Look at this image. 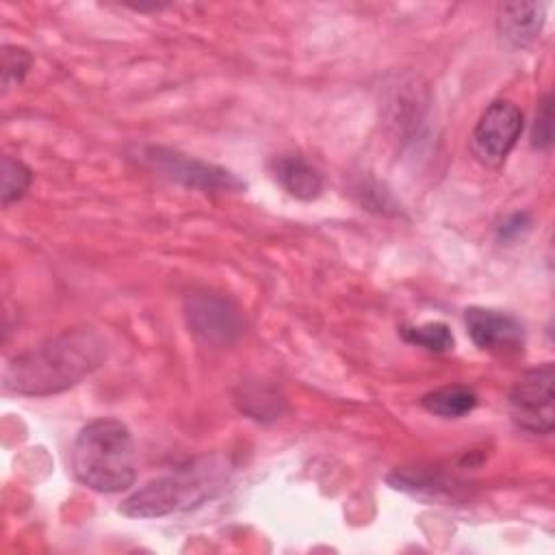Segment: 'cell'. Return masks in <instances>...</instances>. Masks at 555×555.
I'll use <instances>...</instances> for the list:
<instances>
[{"mask_svg":"<svg viewBox=\"0 0 555 555\" xmlns=\"http://www.w3.org/2000/svg\"><path fill=\"white\" fill-rule=\"evenodd\" d=\"M106 358V343L93 327H72L9 360L2 386L9 392L46 397L91 375Z\"/></svg>","mask_w":555,"mask_h":555,"instance_id":"1","label":"cell"},{"mask_svg":"<svg viewBox=\"0 0 555 555\" xmlns=\"http://www.w3.org/2000/svg\"><path fill=\"white\" fill-rule=\"evenodd\" d=\"M76 479L95 492H121L137 479L130 429L117 418H98L80 429L72 447Z\"/></svg>","mask_w":555,"mask_h":555,"instance_id":"2","label":"cell"},{"mask_svg":"<svg viewBox=\"0 0 555 555\" xmlns=\"http://www.w3.org/2000/svg\"><path fill=\"white\" fill-rule=\"evenodd\" d=\"M228 473V460L221 455H204L171 475L147 481L119 505V512L132 518H158L195 507L223 488Z\"/></svg>","mask_w":555,"mask_h":555,"instance_id":"3","label":"cell"},{"mask_svg":"<svg viewBox=\"0 0 555 555\" xmlns=\"http://www.w3.org/2000/svg\"><path fill=\"white\" fill-rule=\"evenodd\" d=\"M553 379L551 362L529 369L516 379L509 392V416L518 429L540 436L553 431Z\"/></svg>","mask_w":555,"mask_h":555,"instance_id":"4","label":"cell"},{"mask_svg":"<svg viewBox=\"0 0 555 555\" xmlns=\"http://www.w3.org/2000/svg\"><path fill=\"white\" fill-rule=\"evenodd\" d=\"M522 126V111L514 102L496 100L488 104L470 134V150L475 158L481 165L499 167L520 139Z\"/></svg>","mask_w":555,"mask_h":555,"instance_id":"5","label":"cell"},{"mask_svg":"<svg viewBox=\"0 0 555 555\" xmlns=\"http://www.w3.org/2000/svg\"><path fill=\"white\" fill-rule=\"evenodd\" d=\"M145 160L154 169L163 171L167 178H171L184 186H193V189H202V191H238L245 186L228 169L208 165L197 158H189L173 150L150 147L145 152Z\"/></svg>","mask_w":555,"mask_h":555,"instance_id":"6","label":"cell"},{"mask_svg":"<svg viewBox=\"0 0 555 555\" xmlns=\"http://www.w3.org/2000/svg\"><path fill=\"white\" fill-rule=\"evenodd\" d=\"M464 323L470 340L483 351L507 356L525 345V327L514 314L470 306L464 312Z\"/></svg>","mask_w":555,"mask_h":555,"instance_id":"7","label":"cell"},{"mask_svg":"<svg viewBox=\"0 0 555 555\" xmlns=\"http://www.w3.org/2000/svg\"><path fill=\"white\" fill-rule=\"evenodd\" d=\"M186 317L191 330L202 340L215 345L232 343L243 330L238 308L232 301L217 295H197L189 299Z\"/></svg>","mask_w":555,"mask_h":555,"instance_id":"8","label":"cell"},{"mask_svg":"<svg viewBox=\"0 0 555 555\" xmlns=\"http://www.w3.org/2000/svg\"><path fill=\"white\" fill-rule=\"evenodd\" d=\"M278 184L301 202H312L323 193V176L299 154H280L271 160Z\"/></svg>","mask_w":555,"mask_h":555,"instance_id":"9","label":"cell"},{"mask_svg":"<svg viewBox=\"0 0 555 555\" xmlns=\"http://www.w3.org/2000/svg\"><path fill=\"white\" fill-rule=\"evenodd\" d=\"M542 24H544V4H538V2L501 4L496 13L499 33L514 48L529 46L540 35Z\"/></svg>","mask_w":555,"mask_h":555,"instance_id":"10","label":"cell"},{"mask_svg":"<svg viewBox=\"0 0 555 555\" xmlns=\"http://www.w3.org/2000/svg\"><path fill=\"white\" fill-rule=\"evenodd\" d=\"M421 405L427 412L442 416V418H462L475 410L477 392L468 386L451 384V386H442V388L427 392L421 399Z\"/></svg>","mask_w":555,"mask_h":555,"instance_id":"11","label":"cell"},{"mask_svg":"<svg viewBox=\"0 0 555 555\" xmlns=\"http://www.w3.org/2000/svg\"><path fill=\"white\" fill-rule=\"evenodd\" d=\"M401 338L410 345H416L431 353H444L453 349V334L447 323L442 321H429L421 325H403Z\"/></svg>","mask_w":555,"mask_h":555,"instance_id":"12","label":"cell"},{"mask_svg":"<svg viewBox=\"0 0 555 555\" xmlns=\"http://www.w3.org/2000/svg\"><path fill=\"white\" fill-rule=\"evenodd\" d=\"M30 182H33V171L22 160L13 156L2 158V206L4 208L22 199Z\"/></svg>","mask_w":555,"mask_h":555,"instance_id":"13","label":"cell"},{"mask_svg":"<svg viewBox=\"0 0 555 555\" xmlns=\"http://www.w3.org/2000/svg\"><path fill=\"white\" fill-rule=\"evenodd\" d=\"M33 65V56L28 50L20 48V46H4L2 48V87L4 91L17 87L28 69Z\"/></svg>","mask_w":555,"mask_h":555,"instance_id":"14","label":"cell"},{"mask_svg":"<svg viewBox=\"0 0 555 555\" xmlns=\"http://www.w3.org/2000/svg\"><path fill=\"white\" fill-rule=\"evenodd\" d=\"M531 143L540 150H548L553 143V106L551 95H546L540 104V111L535 113V124L531 132Z\"/></svg>","mask_w":555,"mask_h":555,"instance_id":"15","label":"cell"},{"mask_svg":"<svg viewBox=\"0 0 555 555\" xmlns=\"http://www.w3.org/2000/svg\"><path fill=\"white\" fill-rule=\"evenodd\" d=\"M531 219L527 212H514L509 215L501 225H499V238L503 241H512L516 236H520L525 230H529Z\"/></svg>","mask_w":555,"mask_h":555,"instance_id":"16","label":"cell"}]
</instances>
